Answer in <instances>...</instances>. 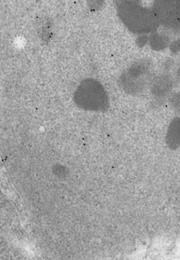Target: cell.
<instances>
[{"mask_svg": "<svg viewBox=\"0 0 180 260\" xmlns=\"http://www.w3.org/2000/svg\"><path fill=\"white\" fill-rule=\"evenodd\" d=\"M94 89L88 88L86 84L80 86L76 93L75 102L79 107L89 111H98L103 107V104L100 98H96V94L93 92Z\"/></svg>", "mask_w": 180, "mask_h": 260, "instance_id": "6da1fadb", "label": "cell"}]
</instances>
